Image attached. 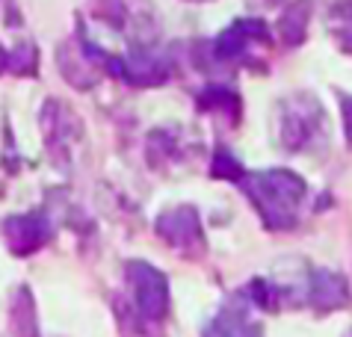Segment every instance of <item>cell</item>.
Segmentation results:
<instances>
[{
    "instance_id": "obj_4",
    "label": "cell",
    "mask_w": 352,
    "mask_h": 337,
    "mask_svg": "<svg viewBox=\"0 0 352 337\" xmlns=\"http://www.w3.org/2000/svg\"><path fill=\"white\" fill-rule=\"evenodd\" d=\"M204 337H261V329L252 320L243 302H231L213 316Z\"/></svg>"
},
{
    "instance_id": "obj_2",
    "label": "cell",
    "mask_w": 352,
    "mask_h": 337,
    "mask_svg": "<svg viewBox=\"0 0 352 337\" xmlns=\"http://www.w3.org/2000/svg\"><path fill=\"white\" fill-rule=\"evenodd\" d=\"M128 284H131V293H133L140 316L148 323H157L166 314V305H169V287H166V279L154 270V266L136 261V263H128Z\"/></svg>"
},
{
    "instance_id": "obj_7",
    "label": "cell",
    "mask_w": 352,
    "mask_h": 337,
    "mask_svg": "<svg viewBox=\"0 0 352 337\" xmlns=\"http://www.w3.org/2000/svg\"><path fill=\"white\" fill-rule=\"evenodd\" d=\"M213 175H217V177H234V181H240L243 168H240V163L234 160L228 151H225V148H219V151H217V163H213Z\"/></svg>"
},
{
    "instance_id": "obj_8",
    "label": "cell",
    "mask_w": 352,
    "mask_h": 337,
    "mask_svg": "<svg viewBox=\"0 0 352 337\" xmlns=\"http://www.w3.org/2000/svg\"><path fill=\"white\" fill-rule=\"evenodd\" d=\"M338 24H344V27H338V33L344 36V45L352 51V3L340 6V12H338Z\"/></svg>"
},
{
    "instance_id": "obj_5",
    "label": "cell",
    "mask_w": 352,
    "mask_h": 337,
    "mask_svg": "<svg viewBox=\"0 0 352 337\" xmlns=\"http://www.w3.org/2000/svg\"><path fill=\"white\" fill-rule=\"evenodd\" d=\"M3 231H6V240L12 246V252H21V254L38 249L47 237L42 216H18V219H9Z\"/></svg>"
},
{
    "instance_id": "obj_1",
    "label": "cell",
    "mask_w": 352,
    "mask_h": 337,
    "mask_svg": "<svg viewBox=\"0 0 352 337\" xmlns=\"http://www.w3.org/2000/svg\"><path fill=\"white\" fill-rule=\"evenodd\" d=\"M243 190L252 195V202L261 210V219L270 228H293L296 225L299 202L305 195V184L293 172H255L240 177Z\"/></svg>"
},
{
    "instance_id": "obj_3",
    "label": "cell",
    "mask_w": 352,
    "mask_h": 337,
    "mask_svg": "<svg viewBox=\"0 0 352 337\" xmlns=\"http://www.w3.org/2000/svg\"><path fill=\"white\" fill-rule=\"evenodd\" d=\"M157 231L178 249L201 246V222L192 207H175V210L163 213L157 219Z\"/></svg>"
},
{
    "instance_id": "obj_9",
    "label": "cell",
    "mask_w": 352,
    "mask_h": 337,
    "mask_svg": "<svg viewBox=\"0 0 352 337\" xmlns=\"http://www.w3.org/2000/svg\"><path fill=\"white\" fill-rule=\"evenodd\" d=\"M344 116H346V136L352 140V101H346V107H344Z\"/></svg>"
},
{
    "instance_id": "obj_6",
    "label": "cell",
    "mask_w": 352,
    "mask_h": 337,
    "mask_svg": "<svg viewBox=\"0 0 352 337\" xmlns=\"http://www.w3.org/2000/svg\"><path fill=\"white\" fill-rule=\"evenodd\" d=\"M311 299L317 308L331 311V308H344L349 302L346 281L335 272H314L311 275Z\"/></svg>"
}]
</instances>
